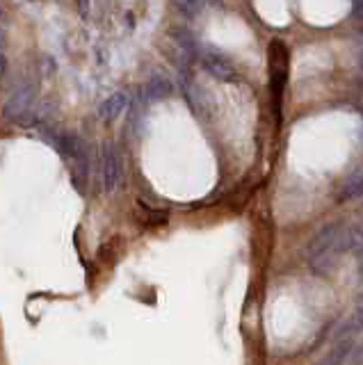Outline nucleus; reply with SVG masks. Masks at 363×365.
Segmentation results:
<instances>
[{
    "instance_id": "nucleus-18",
    "label": "nucleus",
    "mask_w": 363,
    "mask_h": 365,
    "mask_svg": "<svg viewBox=\"0 0 363 365\" xmlns=\"http://www.w3.org/2000/svg\"><path fill=\"white\" fill-rule=\"evenodd\" d=\"M5 21V9H3V5H0V23Z\"/></svg>"
},
{
    "instance_id": "nucleus-8",
    "label": "nucleus",
    "mask_w": 363,
    "mask_h": 365,
    "mask_svg": "<svg viewBox=\"0 0 363 365\" xmlns=\"http://www.w3.org/2000/svg\"><path fill=\"white\" fill-rule=\"evenodd\" d=\"M126 103H128V98H126L124 91H114L112 96H107L101 103V107H98V114H101L103 121H114V119L126 109Z\"/></svg>"
},
{
    "instance_id": "nucleus-14",
    "label": "nucleus",
    "mask_w": 363,
    "mask_h": 365,
    "mask_svg": "<svg viewBox=\"0 0 363 365\" xmlns=\"http://www.w3.org/2000/svg\"><path fill=\"white\" fill-rule=\"evenodd\" d=\"M5 71H7V60H5V55L0 53V78L5 76Z\"/></svg>"
},
{
    "instance_id": "nucleus-4",
    "label": "nucleus",
    "mask_w": 363,
    "mask_h": 365,
    "mask_svg": "<svg viewBox=\"0 0 363 365\" xmlns=\"http://www.w3.org/2000/svg\"><path fill=\"white\" fill-rule=\"evenodd\" d=\"M199 62H202L204 69L217 80H224V82L238 80V71H235L231 60L222 53H217L213 48H202L199 51Z\"/></svg>"
},
{
    "instance_id": "nucleus-9",
    "label": "nucleus",
    "mask_w": 363,
    "mask_h": 365,
    "mask_svg": "<svg viewBox=\"0 0 363 365\" xmlns=\"http://www.w3.org/2000/svg\"><path fill=\"white\" fill-rule=\"evenodd\" d=\"M354 197H363V167L354 171L341 190V201H348Z\"/></svg>"
},
{
    "instance_id": "nucleus-3",
    "label": "nucleus",
    "mask_w": 363,
    "mask_h": 365,
    "mask_svg": "<svg viewBox=\"0 0 363 365\" xmlns=\"http://www.w3.org/2000/svg\"><path fill=\"white\" fill-rule=\"evenodd\" d=\"M32 109H34V87H21L5 100L3 117L7 119V121L21 124Z\"/></svg>"
},
{
    "instance_id": "nucleus-5",
    "label": "nucleus",
    "mask_w": 363,
    "mask_h": 365,
    "mask_svg": "<svg viewBox=\"0 0 363 365\" xmlns=\"http://www.w3.org/2000/svg\"><path fill=\"white\" fill-rule=\"evenodd\" d=\"M101 162H103V187L105 192H112L119 187L121 182V155L117 151L112 142H105L101 149Z\"/></svg>"
},
{
    "instance_id": "nucleus-2",
    "label": "nucleus",
    "mask_w": 363,
    "mask_h": 365,
    "mask_svg": "<svg viewBox=\"0 0 363 365\" xmlns=\"http://www.w3.org/2000/svg\"><path fill=\"white\" fill-rule=\"evenodd\" d=\"M268 67H270V89L272 98H275V107L279 112L281 107V96H284L286 80H288V48L284 41L275 39L270 44V55H268Z\"/></svg>"
},
{
    "instance_id": "nucleus-7",
    "label": "nucleus",
    "mask_w": 363,
    "mask_h": 365,
    "mask_svg": "<svg viewBox=\"0 0 363 365\" xmlns=\"http://www.w3.org/2000/svg\"><path fill=\"white\" fill-rule=\"evenodd\" d=\"M352 350H354V343L350 340V338H345V340L331 345V350L317 361V365H345L350 359Z\"/></svg>"
},
{
    "instance_id": "nucleus-13",
    "label": "nucleus",
    "mask_w": 363,
    "mask_h": 365,
    "mask_svg": "<svg viewBox=\"0 0 363 365\" xmlns=\"http://www.w3.org/2000/svg\"><path fill=\"white\" fill-rule=\"evenodd\" d=\"M352 14H354V18L363 21V0H357V3H352Z\"/></svg>"
},
{
    "instance_id": "nucleus-17",
    "label": "nucleus",
    "mask_w": 363,
    "mask_h": 365,
    "mask_svg": "<svg viewBox=\"0 0 363 365\" xmlns=\"http://www.w3.org/2000/svg\"><path fill=\"white\" fill-rule=\"evenodd\" d=\"M359 67L363 71V46H361V51H359Z\"/></svg>"
},
{
    "instance_id": "nucleus-1",
    "label": "nucleus",
    "mask_w": 363,
    "mask_h": 365,
    "mask_svg": "<svg viewBox=\"0 0 363 365\" xmlns=\"http://www.w3.org/2000/svg\"><path fill=\"white\" fill-rule=\"evenodd\" d=\"M343 224H326L320 228V233L313 235V240L306 246V258L311 270L317 274H326L336 267V263L345 251L343 244Z\"/></svg>"
},
{
    "instance_id": "nucleus-15",
    "label": "nucleus",
    "mask_w": 363,
    "mask_h": 365,
    "mask_svg": "<svg viewBox=\"0 0 363 365\" xmlns=\"http://www.w3.org/2000/svg\"><path fill=\"white\" fill-rule=\"evenodd\" d=\"M359 253V272H361V279H363V246H361V251H357Z\"/></svg>"
},
{
    "instance_id": "nucleus-6",
    "label": "nucleus",
    "mask_w": 363,
    "mask_h": 365,
    "mask_svg": "<svg viewBox=\"0 0 363 365\" xmlns=\"http://www.w3.org/2000/svg\"><path fill=\"white\" fill-rule=\"evenodd\" d=\"M171 91H174V85H171V80L165 76V73L153 71L149 82H147V87H144V96H147L149 100H162V98L171 96Z\"/></svg>"
},
{
    "instance_id": "nucleus-12",
    "label": "nucleus",
    "mask_w": 363,
    "mask_h": 365,
    "mask_svg": "<svg viewBox=\"0 0 363 365\" xmlns=\"http://www.w3.org/2000/svg\"><path fill=\"white\" fill-rule=\"evenodd\" d=\"M354 328H363V292L357 301V310H354Z\"/></svg>"
},
{
    "instance_id": "nucleus-16",
    "label": "nucleus",
    "mask_w": 363,
    "mask_h": 365,
    "mask_svg": "<svg viewBox=\"0 0 363 365\" xmlns=\"http://www.w3.org/2000/svg\"><path fill=\"white\" fill-rule=\"evenodd\" d=\"M5 44H7V36H5V32H3V27H0V51L5 48Z\"/></svg>"
},
{
    "instance_id": "nucleus-10",
    "label": "nucleus",
    "mask_w": 363,
    "mask_h": 365,
    "mask_svg": "<svg viewBox=\"0 0 363 365\" xmlns=\"http://www.w3.org/2000/svg\"><path fill=\"white\" fill-rule=\"evenodd\" d=\"M202 3H190V0H185V3H176V9L180 14H185L187 18H194L199 12H202Z\"/></svg>"
},
{
    "instance_id": "nucleus-11",
    "label": "nucleus",
    "mask_w": 363,
    "mask_h": 365,
    "mask_svg": "<svg viewBox=\"0 0 363 365\" xmlns=\"http://www.w3.org/2000/svg\"><path fill=\"white\" fill-rule=\"evenodd\" d=\"M345 365H363V343L361 345H354V350L350 354V359Z\"/></svg>"
}]
</instances>
